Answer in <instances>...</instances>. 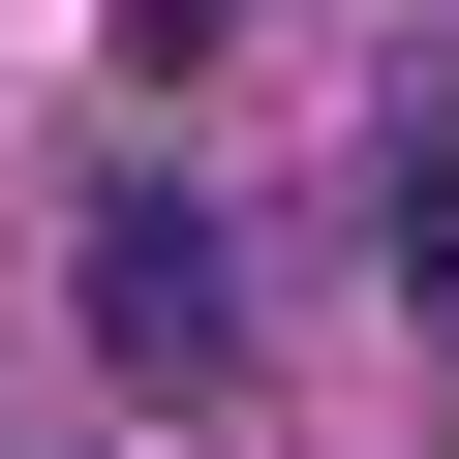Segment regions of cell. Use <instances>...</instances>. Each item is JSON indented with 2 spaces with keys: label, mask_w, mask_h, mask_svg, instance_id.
I'll return each instance as SVG.
<instances>
[{
  "label": "cell",
  "mask_w": 459,
  "mask_h": 459,
  "mask_svg": "<svg viewBox=\"0 0 459 459\" xmlns=\"http://www.w3.org/2000/svg\"><path fill=\"white\" fill-rule=\"evenodd\" d=\"M92 368L123 398H214V368H246V246H214V184H92Z\"/></svg>",
  "instance_id": "6da1fadb"
}]
</instances>
